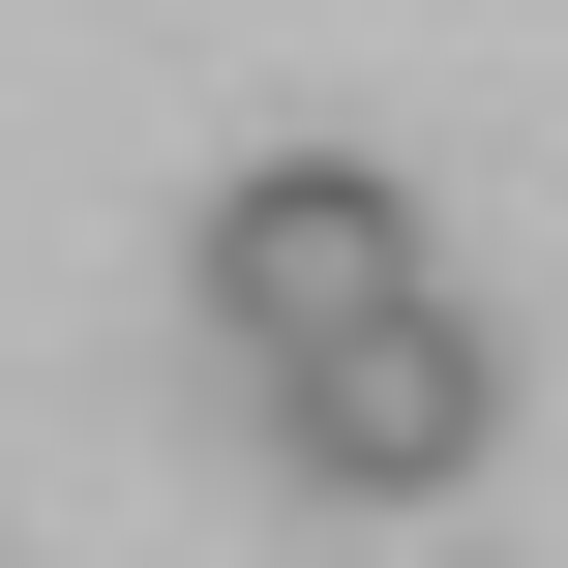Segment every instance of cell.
Wrapping results in <instances>:
<instances>
[{
	"label": "cell",
	"mask_w": 568,
	"mask_h": 568,
	"mask_svg": "<svg viewBox=\"0 0 568 568\" xmlns=\"http://www.w3.org/2000/svg\"><path fill=\"white\" fill-rule=\"evenodd\" d=\"M270 449H300L329 509H449V479L509 449V329H479V300L419 270L389 329H329V359H270Z\"/></svg>",
	"instance_id": "1"
},
{
	"label": "cell",
	"mask_w": 568,
	"mask_h": 568,
	"mask_svg": "<svg viewBox=\"0 0 568 568\" xmlns=\"http://www.w3.org/2000/svg\"><path fill=\"white\" fill-rule=\"evenodd\" d=\"M389 300H419V180H359V150L210 180V329H240V359H329V329H389Z\"/></svg>",
	"instance_id": "2"
}]
</instances>
